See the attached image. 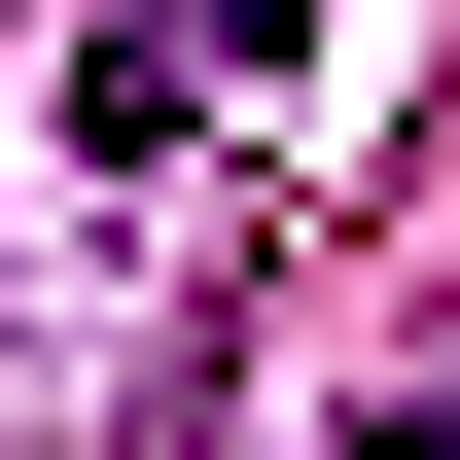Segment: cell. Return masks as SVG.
<instances>
[{
  "mask_svg": "<svg viewBox=\"0 0 460 460\" xmlns=\"http://www.w3.org/2000/svg\"><path fill=\"white\" fill-rule=\"evenodd\" d=\"M284 36H319V0H107V36H71V142H107V177H177Z\"/></svg>",
  "mask_w": 460,
  "mask_h": 460,
  "instance_id": "obj_1",
  "label": "cell"
},
{
  "mask_svg": "<svg viewBox=\"0 0 460 460\" xmlns=\"http://www.w3.org/2000/svg\"><path fill=\"white\" fill-rule=\"evenodd\" d=\"M319 460H460V390H354V425H319Z\"/></svg>",
  "mask_w": 460,
  "mask_h": 460,
  "instance_id": "obj_2",
  "label": "cell"
}]
</instances>
